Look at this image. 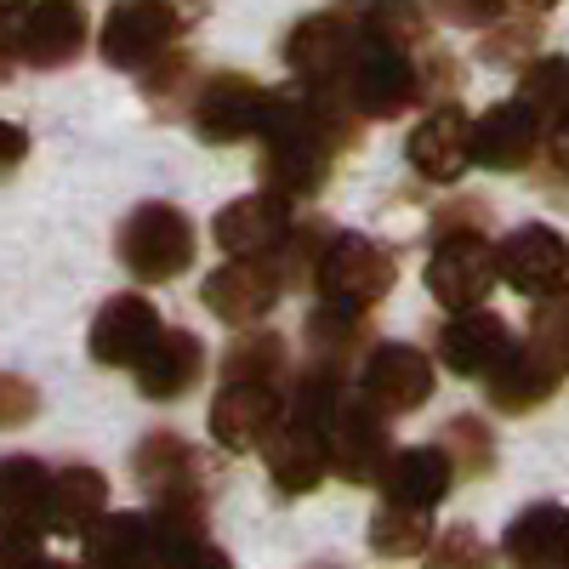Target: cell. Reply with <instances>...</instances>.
Segmentation results:
<instances>
[{
	"mask_svg": "<svg viewBox=\"0 0 569 569\" xmlns=\"http://www.w3.org/2000/svg\"><path fill=\"white\" fill-rule=\"evenodd\" d=\"M194 246H200V233L188 222V211H177L166 200H142L120 228V262L137 284H166V279L188 273Z\"/></svg>",
	"mask_w": 569,
	"mask_h": 569,
	"instance_id": "7a4b0ae2",
	"label": "cell"
},
{
	"mask_svg": "<svg viewBox=\"0 0 569 569\" xmlns=\"http://www.w3.org/2000/svg\"><path fill=\"white\" fill-rule=\"evenodd\" d=\"M427 569H496V558H490V547H485V536L479 530H445L439 541H427Z\"/></svg>",
	"mask_w": 569,
	"mask_h": 569,
	"instance_id": "d6a6232c",
	"label": "cell"
},
{
	"mask_svg": "<svg viewBox=\"0 0 569 569\" xmlns=\"http://www.w3.org/2000/svg\"><path fill=\"white\" fill-rule=\"evenodd\" d=\"M86 7L80 0H34L23 7V29H18V58L34 69H69L86 52Z\"/></svg>",
	"mask_w": 569,
	"mask_h": 569,
	"instance_id": "5bb4252c",
	"label": "cell"
},
{
	"mask_svg": "<svg viewBox=\"0 0 569 569\" xmlns=\"http://www.w3.org/2000/svg\"><path fill=\"white\" fill-rule=\"evenodd\" d=\"M359 34L399 46V52H421V46L433 40V12H427L421 0H370L365 18H359Z\"/></svg>",
	"mask_w": 569,
	"mask_h": 569,
	"instance_id": "83f0119b",
	"label": "cell"
},
{
	"mask_svg": "<svg viewBox=\"0 0 569 569\" xmlns=\"http://www.w3.org/2000/svg\"><path fill=\"white\" fill-rule=\"evenodd\" d=\"M427 291H433L439 308L461 313V308H485V297L496 291V246L485 240L479 222L450 228L439 222L433 233V257H427Z\"/></svg>",
	"mask_w": 569,
	"mask_h": 569,
	"instance_id": "3957f363",
	"label": "cell"
},
{
	"mask_svg": "<svg viewBox=\"0 0 569 569\" xmlns=\"http://www.w3.org/2000/svg\"><path fill=\"white\" fill-rule=\"evenodd\" d=\"M376 485L393 507H416V512H433L450 485H456V467L439 445H416V450H388L382 472H376Z\"/></svg>",
	"mask_w": 569,
	"mask_h": 569,
	"instance_id": "44dd1931",
	"label": "cell"
},
{
	"mask_svg": "<svg viewBox=\"0 0 569 569\" xmlns=\"http://www.w3.org/2000/svg\"><path fill=\"white\" fill-rule=\"evenodd\" d=\"M46 490H52L46 461H34V456H7L0 461V530L40 536L46 530Z\"/></svg>",
	"mask_w": 569,
	"mask_h": 569,
	"instance_id": "4316f807",
	"label": "cell"
},
{
	"mask_svg": "<svg viewBox=\"0 0 569 569\" xmlns=\"http://www.w3.org/2000/svg\"><path fill=\"white\" fill-rule=\"evenodd\" d=\"M200 297L222 325H262L284 297V268L279 257H228L206 273Z\"/></svg>",
	"mask_w": 569,
	"mask_h": 569,
	"instance_id": "8992f818",
	"label": "cell"
},
{
	"mask_svg": "<svg viewBox=\"0 0 569 569\" xmlns=\"http://www.w3.org/2000/svg\"><path fill=\"white\" fill-rule=\"evenodd\" d=\"M512 7H525V12H547V7H558V0H512Z\"/></svg>",
	"mask_w": 569,
	"mask_h": 569,
	"instance_id": "ee69618b",
	"label": "cell"
},
{
	"mask_svg": "<svg viewBox=\"0 0 569 569\" xmlns=\"http://www.w3.org/2000/svg\"><path fill=\"white\" fill-rule=\"evenodd\" d=\"M536 342L552 348V359L569 370V297H552V313H536Z\"/></svg>",
	"mask_w": 569,
	"mask_h": 569,
	"instance_id": "8d00e7d4",
	"label": "cell"
},
{
	"mask_svg": "<svg viewBox=\"0 0 569 569\" xmlns=\"http://www.w3.org/2000/svg\"><path fill=\"white\" fill-rule=\"evenodd\" d=\"M40 569H74V563H40Z\"/></svg>",
	"mask_w": 569,
	"mask_h": 569,
	"instance_id": "f6af8a7d",
	"label": "cell"
},
{
	"mask_svg": "<svg viewBox=\"0 0 569 569\" xmlns=\"http://www.w3.org/2000/svg\"><path fill=\"white\" fill-rule=\"evenodd\" d=\"M34 410H40V393L29 376H0V427H23L34 421Z\"/></svg>",
	"mask_w": 569,
	"mask_h": 569,
	"instance_id": "d590c367",
	"label": "cell"
},
{
	"mask_svg": "<svg viewBox=\"0 0 569 569\" xmlns=\"http://www.w3.org/2000/svg\"><path fill=\"white\" fill-rule=\"evenodd\" d=\"M222 376L228 382H279L284 376V342L279 330H240L222 353Z\"/></svg>",
	"mask_w": 569,
	"mask_h": 569,
	"instance_id": "f1b7e54d",
	"label": "cell"
},
{
	"mask_svg": "<svg viewBox=\"0 0 569 569\" xmlns=\"http://www.w3.org/2000/svg\"><path fill=\"white\" fill-rule=\"evenodd\" d=\"M405 160L427 177V182H456L472 160H467V114L456 103L427 109L405 142Z\"/></svg>",
	"mask_w": 569,
	"mask_h": 569,
	"instance_id": "603a6c76",
	"label": "cell"
},
{
	"mask_svg": "<svg viewBox=\"0 0 569 569\" xmlns=\"http://www.w3.org/2000/svg\"><path fill=\"white\" fill-rule=\"evenodd\" d=\"M393 257L376 246V240H359V233H337V240H325V251L313 257V291L319 302H342V308H359L370 313L393 291Z\"/></svg>",
	"mask_w": 569,
	"mask_h": 569,
	"instance_id": "277c9868",
	"label": "cell"
},
{
	"mask_svg": "<svg viewBox=\"0 0 569 569\" xmlns=\"http://www.w3.org/2000/svg\"><path fill=\"white\" fill-rule=\"evenodd\" d=\"M541 142H547L541 120L518 98L485 109L479 120H467V160L485 166V171H525L541 154Z\"/></svg>",
	"mask_w": 569,
	"mask_h": 569,
	"instance_id": "8fae6325",
	"label": "cell"
},
{
	"mask_svg": "<svg viewBox=\"0 0 569 569\" xmlns=\"http://www.w3.org/2000/svg\"><path fill=\"white\" fill-rule=\"evenodd\" d=\"M353 46H359V23L348 12H319L302 18L284 40V63L302 86H342L348 63H353Z\"/></svg>",
	"mask_w": 569,
	"mask_h": 569,
	"instance_id": "7c38bea8",
	"label": "cell"
},
{
	"mask_svg": "<svg viewBox=\"0 0 569 569\" xmlns=\"http://www.w3.org/2000/svg\"><path fill=\"white\" fill-rule=\"evenodd\" d=\"M558 382H563V365H558V359H552V348H541L536 337H530V342H512V353L485 376L490 405H496V410H507V416L547 405V399L558 393Z\"/></svg>",
	"mask_w": 569,
	"mask_h": 569,
	"instance_id": "d6986e66",
	"label": "cell"
},
{
	"mask_svg": "<svg viewBox=\"0 0 569 569\" xmlns=\"http://www.w3.org/2000/svg\"><path fill=\"white\" fill-rule=\"evenodd\" d=\"M308 342H313L319 365H342L365 342V313L359 308H342V302H319L308 313Z\"/></svg>",
	"mask_w": 569,
	"mask_h": 569,
	"instance_id": "4dcf8cb0",
	"label": "cell"
},
{
	"mask_svg": "<svg viewBox=\"0 0 569 569\" xmlns=\"http://www.w3.org/2000/svg\"><path fill=\"white\" fill-rule=\"evenodd\" d=\"M137 479L154 490V507L171 512H206V472L200 456L177 433H149L137 445Z\"/></svg>",
	"mask_w": 569,
	"mask_h": 569,
	"instance_id": "4fadbf2b",
	"label": "cell"
},
{
	"mask_svg": "<svg viewBox=\"0 0 569 569\" xmlns=\"http://www.w3.org/2000/svg\"><path fill=\"white\" fill-rule=\"evenodd\" d=\"M103 507H109V479L98 467H58L52 490H46V530L80 536Z\"/></svg>",
	"mask_w": 569,
	"mask_h": 569,
	"instance_id": "484cf974",
	"label": "cell"
},
{
	"mask_svg": "<svg viewBox=\"0 0 569 569\" xmlns=\"http://www.w3.org/2000/svg\"><path fill=\"white\" fill-rule=\"evenodd\" d=\"M211 439L222 450H257L273 427H279V388L273 382H222V393L211 399Z\"/></svg>",
	"mask_w": 569,
	"mask_h": 569,
	"instance_id": "2e32d148",
	"label": "cell"
},
{
	"mask_svg": "<svg viewBox=\"0 0 569 569\" xmlns=\"http://www.w3.org/2000/svg\"><path fill=\"white\" fill-rule=\"evenodd\" d=\"M86 536V569H160V530L149 512H98Z\"/></svg>",
	"mask_w": 569,
	"mask_h": 569,
	"instance_id": "ac0fdd59",
	"label": "cell"
},
{
	"mask_svg": "<svg viewBox=\"0 0 569 569\" xmlns=\"http://www.w3.org/2000/svg\"><path fill=\"white\" fill-rule=\"evenodd\" d=\"M131 370H137V393H142V399L171 405V399H182L188 388L200 382V370H206V342L194 337V330H160L154 348L142 353Z\"/></svg>",
	"mask_w": 569,
	"mask_h": 569,
	"instance_id": "7402d4cb",
	"label": "cell"
},
{
	"mask_svg": "<svg viewBox=\"0 0 569 569\" xmlns=\"http://www.w3.org/2000/svg\"><path fill=\"white\" fill-rule=\"evenodd\" d=\"M512 0H439V12L450 23H467V29H490L496 18H507Z\"/></svg>",
	"mask_w": 569,
	"mask_h": 569,
	"instance_id": "74e56055",
	"label": "cell"
},
{
	"mask_svg": "<svg viewBox=\"0 0 569 569\" xmlns=\"http://www.w3.org/2000/svg\"><path fill=\"white\" fill-rule=\"evenodd\" d=\"M262 445H268V479H273L284 496H308L313 485H325L330 450H325V433H319V427L284 416Z\"/></svg>",
	"mask_w": 569,
	"mask_h": 569,
	"instance_id": "cb8c5ba5",
	"label": "cell"
},
{
	"mask_svg": "<svg viewBox=\"0 0 569 569\" xmlns=\"http://www.w3.org/2000/svg\"><path fill=\"white\" fill-rule=\"evenodd\" d=\"M439 450L450 456L456 472H485L490 456H496V445H490V433H485V421H472V416H456V421L445 427V445H439Z\"/></svg>",
	"mask_w": 569,
	"mask_h": 569,
	"instance_id": "836d02e7",
	"label": "cell"
},
{
	"mask_svg": "<svg viewBox=\"0 0 569 569\" xmlns=\"http://www.w3.org/2000/svg\"><path fill=\"white\" fill-rule=\"evenodd\" d=\"M12 58H18V46H12L7 34H0V80H7V74H12Z\"/></svg>",
	"mask_w": 569,
	"mask_h": 569,
	"instance_id": "b9f144b4",
	"label": "cell"
},
{
	"mask_svg": "<svg viewBox=\"0 0 569 569\" xmlns=\"http://www.w3.org/2000/svg\"><path fill=\"white\" fill-rule=\"evenodd\" d=\"M439 376H433V359L410 342H382L370 348L365 370H359V393L382 410V416H410L433 399Z\"/></svg>",
	"mask_w": 569,
	"mask_h": 569,
	"instance_id": "ba28073f",
	"label": "cell"
},
{
	"mask_svg": "<svg viewBox=\"0 0 569 569\" xmlns=\"http://www.w3.org/2000/svg\"><path fill=\"white\" fill-rule=\"evenodd\" d=\"M40 536L23 530H0V569H40Z\"/></svg>",
	"mask_w": 569,
	"mask_h": 569,
	"instance_id": "f35d334b",
	"label": "cell"
},
{
	"mask_svg": "<svg viewBox=\"0 0 569 569\" xmlns=\"http://www.w3.org/2000/svg\"><path fill=\"white\" fill-rule=\"evenodd\" d=\"M512 569H569V512L558 501H536L507 525L501 541Z\"/></svg>",
	"mask_w": 569,
	"mask_h": 569,
	"instance_id": "d4e9b609",
	"label": "cell"
},
{
	"mask_svg": "<svg viewBox=\"0 0 569 569\" xmlns=\"http://www.w3.org/2000/svg\"><path fill=\"white\" fill-rule=\"evenodd\" d=\"M325 450H330V467H337L348 485H370L376 472H382L388 450H393L382 410H376L365 393H342L337 416H330V427H325Z\"/></svg>",
	"mask_w": 569,
	"mask_h": 569,
	"instance_id": "9c48e42d",
	"label": "cell"
},
{
	"mask_svg": "<svg viewBox=\"0 0 569 569\" xmlns=\"http://www.w3.org/2000/svg\"><path fill=\"white\" fill-rule=\"evenodd\" d=\"M512 325L501 319V313H490V308H461V313H450V325L439 330V359L456 370V376H485L512 353Z\"/></svg>",
	"mask_w": 569,
	"mask_h": 569,
	"instance_id": "e0dca14e",
	"label": "cell"
},
{
	"mask_svg": "<svg viewBox=\"0 0 569 569\" xmlns=\"http://www.w3.org/2000/svg\"><path fill=\"white\" fill-rule=\"evenodd\" d=\"M23 7H29V0H0V23H7V18H18Z\"/></svg>",
	"mask_w": 569,
	"mask_h": 569,
	"instance_id": "7bdbcfd3",
	"label": "cell"
},
{
	"mask_svg": "<svg viewBox=\"0 0 569 569\" xmlns=\"http://www.w3.org/2000/svg\"><path fill=\"white\" fill-rule=\"evenodd\" d=\"M569 279V240L552 222H525L496 246V284H512L518 297H558Z\"/></svg>",
	"mask_w": 569,
	"mask_h": 569,
	"instance_id": "52a82bcc",
	"label": "cell"
},
{
	"mask_svg": "<svg viewBox=\"0 0 569 569\" xmlns=\"http://www.w3.org/2000/svg\"><path fill=\"white\" fill-rule=\"evenodd\" d=\"M160 330H166V319H160V308L149 297H142V291H120V297H109L98 308V319H91V330H86V348H91L98 365L131 370L142 353L154 348Z\"/></svg>",
	"mask_w": 569,
	"mask_h": 569,
	"instance_id": "30bf717a",
	"label": "cell"
},
{
	"mask_svg": "<svg viewBox=\"0 0 569 569\" xmlns=\"http://www.w3.org/2000/svg\"><path fill=\"white\" fill-rule=\"evenodd\" d=\"M518 103L541 120V131H552L569 114V58H536L518 80Z\"/></svg>",
	"mask_w": 569,
	"mask_h": 569,
	"instance_id": "f546056e",
	"label": "cell"
},
{
	"mask_svg": "<svg viewBox=\"0 0 569 569\" xmlns=\"http://www.w3.org/2000/svg\"><path fill=\"white\" fill-rule=\"evenodd\" d=\"M530 46H536V23L512 29V34H490V40H485V58H496V63H512L518 52H530Z\"/></svg>",
	"mask_w": 569,
	"mask_h": 569,
	"instance_id": "ab89813d",
	"label": "cell"
},
{
	"mask_svg": "<svg viewBox=\"0 0 569 569\" xmlns=\"http://www.w3.org/2000/svg\"><path fill=\"white\" fill-rule=\"evenodd\" d=\"M284 233H291V200L268 194V188L222 206L211 222V240L222 246V257H273L284 246Z\"/></svg>",
	"mask_w": 569,
	"mask_h": 569,
	"instance_id": "9a60e30c",
	"label": "cell"
},
{
	"mask_svg": "<svg viewBox=\"0 0 569 569\" xmlns=\"http://www.w3.org/2000/svg\"><path fill=\"white\" fill-rule=\"evenodd\" d=\"M23 154H29V131H23V126H12V120H0V177L18 171V166H23Z\"/></svg>",
	"mask_w": 569,
	"mask_h": 569,
	"instance_id": "60d3db41",
	"label": "cell"
},
{
	"mask_svg": "<svg viewBox=\"0 0 569 569\" xmlns=\"http://www.w3.org/2000/svg\"><path fill=\"white\" fill-rule=\"evenodd\" d=\"M342 91L359 120H399L405 109H416L427 98V74L416 52H399V46H382L359 34L353 46V63L342 74Z\"/></svg>",
	"mask_w": 569,
	"mask_h": 569,
	"instance_id": "6da1fadb",
	"label": "cell"
},
{
	"mask_svg": "<svg viewBox=\"0 0 569 569\" xmlns=\"http://www.w3.org/2000/svg\"><path fill=\"white\" fill-rule=\"evenodd\" d=\"M427 541H433V525H427V512L416 507H382L370 518V547L382 552V558H421Z\"/></svg>",
	"mask_w": 569,
	"mask_h": 569,
	"instance_id": "1f68e13d",
	"label": "cell"
},
{
	"mask_svg": "<svg viewBox=\"0 0 569 569\" xmlns=\"http://www.w3.org/2000/svg\"><path fill=\"white\" fill-rule=\"evenodd\" d=\"M149 518H154V512H149ZM154 530H160V525H154ZM160 541H166V547H160V569H233L228 552L206 541V530H200V536H171V530H160Z\"/></svg>",
	"mask_w": 569,
	"mask_h": 569,
	"instance_id": "e575fe53",
	"label": "cell"
},
{
	"mask_svg": "<svg viewBox=\"0 0 569 569\" xmlns=\"http://www.w3.org/2000/svg\"><path fill=\"white\" fill-rule=\"evenodd\" d=\"M262 98L268 91L251 80V74H211L194 98V131L206 142H240V137H257V120H262Z\"/></svg>",
	"mask_w": 569,
	"mask_h": 569,
	"instance_id": "ffe728a7",
	"label": "cell"
},
{
	"mask_svg": "<svg viewBox=\"0 0 569 569\" xmlns=\"http://www.w3.org/2000/svg\"><path fill=\"white\" fill-rule=\"evenodd\" d=\"M182 34V12L177 0H114L109 18H103V34H98V52L109 69H126V74H142L154 58H166Z\"/></svg>",
	"mask_w": 569,
	"mask_h": 569,
	"instance_id": "5b68a950",
	"label": "cell"
}]
</instances>
